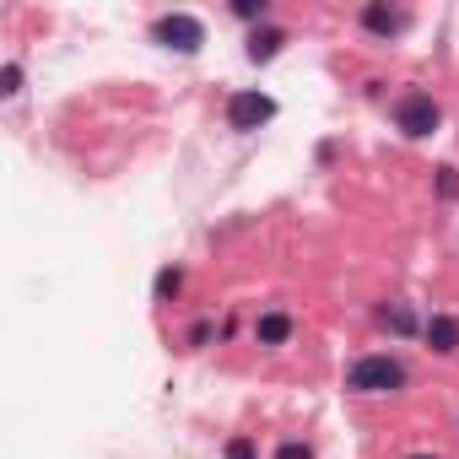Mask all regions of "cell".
Here are the masks:
<instances>
[{
    "instance_id": "7a4b0ae2",
    "label": "cell",
    "mask_w": 459,
    "mask_h": 459,
    "mask_svg": "<svg viewBox=\"0 0 459 459\" xmlns=\"http://www.w3.org/2000/svg\"><path fill=\"white\" fill-rule=\"evenodd\" d=\"M437 119H443V108H437V98L432 92H400L394 98V125H400V135H411V141H421V135H432L437 130Z\"/></svg>"
},
{
    "instance_id": "7c38bea8",
    "label": "cell",
    "mask_w": 459,
    "mask_h": 459,
    "mask_svg": "<svg viewBox=\"0 0 459 459\" xmlns=\"http://www.w3.org/2000/svg\"><path fill=\"white\" fill-rule=\"evenodd\" d=\"M233 17H244V22H265V17H271V6H265V0H238Z\"/></svg>"
},
{
    "instance_id": "5bb4252c",
    "label": "cell",
    "mask_w": 459,
    "mask_h": 459,
    "mask_svg": "<svg viewBox=\"0 0 459 459\" xmlns=\"http://www.w3.org/2000/svg\"><path fill=\"white\" fill-rule=\"evenodd\" d=\"M0 92H6V98H17V92H22V65H17V60L0 71Z\"/></svg>"
},
{
    "instance_id": "277c9868",
    "label": "cell",
    "mask_w": 459,
    "mask_h": 459,
    "mask_svg": "<svg viewBox=\"0 0 459 459\" xmlns=\"http://www.w3.org/2000/svg\"><path fill=\"white\" fill-rule=\"evenodd\" d=\"M276 119V98L271 92H233L227 98V125L233 130H260Z\"/></svg>"
},
{
    "instance_id": "ba28073f",
    "label": "cell",
    "mask_w": 459,
    "mask_h": 459,
    "mask_svg": "<svg viewBox=\"0 0 459 459\" xmlns=\"http://www.w3.org/2000/svg\"><path fill=\"white\" fill-rule=\"evenodd\" d=\"M362 28L378 33V39H394L405 28V12H389V6H362Z\"/></svg>"
},
{
    "instance_id": "4fadbf2b",
    "label": "cell",
    "mask_w": 459,
    "mask_h": 459,
    "mask_svg": "<svg viewBox=\"0 0 459 459\" xmlns=\"http://www.w3.org/2000/svg\"><path fill=\"white\" fill-rule=\"evenodd\" d=\"M437 195L443 200H459V168H437Z\"/></svg>"
},
{
    "instance_id": "8fae6325",
    "label": "cell",
    "mask_w": 459,
    "mask_h": 459,
    "mask_svg": "<svg viewBox=\"0 0 459 459\" xmlns=\"http://www.w3.org/2000/svg\"><path fill=\"white\" fill-rule=\"evenodd\" d=\"M384 325H389L394 335H411V330H416V314H411V308H389V314H384Z\"/></svg>"
},
{
    "instance_id": "2e32d148",
    "label": "cell",
    "mask_w": 459,
    "mask_h": 459,
    "mask_svg": "<svg viewBox=\"0 0 459 459\" xmlns=\"http://www.w3.org/2000/svg\"><path fill=\"white\" fill-rule=\"evenodd\" d=\"M411 459H437V454H411Z\"/></svg>"
},
{
    "instance_id": "30bf717a",
    "label": "cell",
    "mask_w": 459,
    "mask_h": 459,
    "mask_svg": "<svg viewBox=\"0 0 459 459\" xmlns=\"http://www.w3.org/2000/svg\"><path fill=\"white\" fill-rule=\"evenodd\" d=\"M221 459H260V448H255V437H227Z\"/></svg>"
},
{
    "instance_id": "3957f363",
    "label": "cell",
    "mask_w": 459,
    "mask_h": 459,
    "mask_svg": "<svg viewBox=\"0 0 459 459\" xmlns=\"http://www.w3.org/2000/svg\"><path fill=\"white\" fill-rule=\"evenodd\" d=\"M152 39H157L162 49L195 55V49L205 44V22H200V17H189V12H168V17H157V22H152Z\"/></svg>"
},
{
    "instance_id": "8992f818",
    "label": "cell",
    "mask_w": 459,
    "mask_h": 459,
    "mask_svg": "<svg viewBox=\"0 0 459 459\" xmlns=\"http://www.w3.org/2000/svg\"><path fill=\"white\" fill-rule=\"evenodd\" d=\"M281 49H287V33H281V28H255V33H249V49H244V55H249L255 65H265V60H276Z\"/></svg>"
},
{
    "instance_id": "9c48e42d",
    "label": "cell",
    "mask_w": 459,
    "mask_h": 459,
    "mask_svg": "<svg viewBox=\"0 0 459 459\" xmlns=\"http://www.w3.org/2000/svg\"><path fill=\"white\" fill-rule=\"evenodd\" d=\"M178 287H184V271H157V303H168V298H178Z\"/></svg>"
},
{
    "instance_id": "5b68a950",
    "label": "cell",
    "mask_w": 459,
    "mask_h": 459,
    "mask_svg": "<svg viewBox=\"0 0 459 459\" xmlns=\"http://www.w3.org/2000/svg\"><path fill=\"white\" fill-rule=\"evenodd\" d=\"M421 341H427L437 357H454V351H459V319H454V314H432V319L421 325Z\"/></svg>"
},
{
    "instance_id": "6da1fadb",
    "label": "cell",
    "mask_w": 459,
    "mask_h": 459,
    "mask_svg": "<svg viewBox=\"0 0 459 459\" xmlns=\"http://www.w3.org/2000/svg\"><path fill=\"white\" fill-rule=\"evenodd\" d=\"M346 389H357V394H394V389H405V362L389 357V351L357 357L346 368Z\"/></svg>"
},
{
    "instance_id": "52a82bcc",
    "label": "cell",
    "mask_w": 459,
    "mask_h": 459,
    "mask_svg": "<svg viewBox=\"0 0 459 459\" xmlns=\"http://www.w3.org/2000/svg\"><path fill=\"white\" fill-rule=\"evenodd\" d=\"M292 330H298L292 314H260V319H255V341H260V346H287Z\"/></svg>"
},
{
    "instance_id": "9a60e30c",
    "label": "cell",
    "mask_w": 459,
    "mask_h": 459,
    "mask_svg": "<svg viewBox=\"0 0 459 459\" xmlns=\"http://www.w3.org/2000/svg\"><path fill=\"white\" fill-rule=\"evenodd\" d=\"M276 459H314V448H308V443H281Z\"/></svg>"
}]
</instances>
